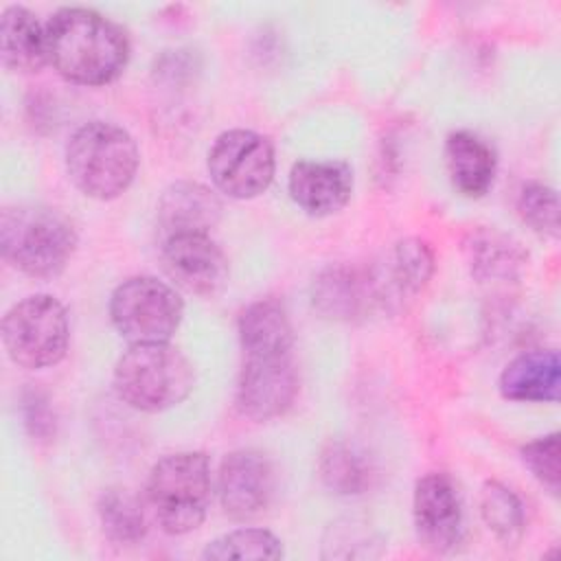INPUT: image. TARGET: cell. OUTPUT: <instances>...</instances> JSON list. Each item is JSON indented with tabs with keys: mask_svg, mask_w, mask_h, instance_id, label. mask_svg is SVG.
<instances>
[{
	"mask_svg": "<svg viewBox=\"0 0 561 561\" xmlns=\"http://www.w3.org/2000/svg\"><path fill=\"white\" fill-rule=\"evenodd\" d=\"M318 473L337 495H357L370 486L373 467L364 451L346 440H329L318 458Z\"/></svg>",
	"mask_w": 561,
	"mask_h": 561,
	"instance_id": "22",
	"label": "cell"
},
{
	"mask_svg": "<svg viewBox=\"0 0 561 561\" xmlns=\"http://www.w3.org/2000/svg\"><path fill=\"white\" fill-rule=\"evenodd\" d=\"M239 342L245 357L291 353L294 331L285 307L274 298L248 305L239 316Z\"/></svg>",
	"mask_w": 561,
	"mask_h": 561,
	"instance_id": "20",
	"label": "cell"
},
{
	"mask_svg": "<svg viewBox=\"0 0 561 561\" xmlns=\"http://www.w3.org/2000/svg\"><path fill=\"white\" fill-rule=\"evenodd\" d=\"M24 419H26V425H28L33 436H37V438L50 436L55 423H53V416H50V410H48L46 401H42L37 394L26 397V401H24Z\"/></svg>",
	"mask_w": 561,
	"mask_h": 561,
	"instance_id": "29",
	"label": "cell"
},
{
	"mask_svg": "<svg viewBox=\"0 0 561 561\" xmlns=\"http://www.w3.org/2000/svg\"><path fill=\"white\" fill-rule=\"evenodd\" d=\"M48 64L70 83L105 85L129 61V37L121 24L85 7H64L46 20Z\"/></svg>",
	"mask_w": 561,
	"mask_h": 561,
	"instance_id": "1",
	"label": "cell"
},
{
	"mask_svg": "<svg viewBox=\"0 0 561 561\" xmlns=\"http://www.w3.org/2000/svg\"><path fill=\"white\" fill-rule=\"evenodd\" d=\"M478 504L486 528L504 546H515L522 539L526 528V513L513 489L497 480H486L480 489Z\"/></svg>",
	"mask_w": 561,
	"mask_h": 561,
	"instance_id": "24",
	"label": "cell"
},
{
	"mask_svg": "<svg viewBox=\"0 0 561 561\" xmlns=\"http://www.w3.org/2000/svg\"><path fill=\"white\" fill-rule=\"evenodd\" d=\"M298 394V373L291 353L245 357L237 381V408L252 421L285 414Z\"/></svg>",
	"mask_w": 561,
	"mask_h": 561,
	"instance_id": "10",
	"label": "cell"
},
{
	"mask_svg": "<svg viewBox=\"0 0 561 561\" xmlns=\"http://www.w3.org/2000/svg\"><path fill=\"white\" fill-rule=\"evenodd\" d=\"M283 546L276 535L263 528H239L213 539L202 559L226 561V559H280Z\"/></svg>",
	"mask_w": 561,
	"mask_h": 561,
	"instance_id": "25",
	"label": "cell"
},
{
	"mask_svg": "<svg viewBox=\"0 0 561 561\" xmlns=\"http://www.w3.org/2000/svg\"><path fill=\"white\" fill-rule=\"evenodd\" d=\"M70 340L66 307L48 294L26 296L2 318V344L9 359L28 370L55 366Z\"/></svg>",
	"mask_w": 561,
	"mask_h": 561,
	"instance_id": "6",
	"label": "cell"
},
{
	"mask_svg": "<svg viewBox=\"0 0 561 561\" xmlns=\"http://www.w3.org/2000/svg\"><path fill=\"white\" fill-rule=\"evenodd\" d=\"M184 316L180 294L153 276L123 280L110 298V318L129 344L169 342Z\"/></svg>",
	"mask_w": 561,
	"mask_h": 561,
	"instance_id": "7",
	"label": "cell"
},
{
	"mask_svg": "<svg viewBox=\"0 0 561 561\" xmlns=\"http://www.w3.org/2000/svg\"><path fill=\"white\" fill-rule=\"evenodd\" d=\"M274 145L252 129L219 134L208 151V175L217 191L232 199H252L274 180Z\"/></svg>",
	"mask_w": 561,
	"mask_h": 561,
	"instance_id": "8",
	"label": "cell"
},
{
	"mask_svg": "<svg viewBox=\"0 0 561 561\" xmlns=\"http://www.w3.org/2000/svg\"><path fill=\"white\" fill-rule=\"evenodd\" d=\"M467 265L480 283H511L524 263V252L515 241L495 230H473L465 241Z\"/></svg>",
	"mask_w": 561,
	"mask_h": 561,
	"instance_id": "21",
	"label": "cell"
},
{
	"mask_svg": "<svg viewBox=\"0 0 561 561\" xmlns=\"http://www.w3.org/2000/svg\"><path fill=\"white\" fill-rule=\"evenodd\" d=\"M289 195L311 217L342 210L353 193V169L342 160H298L289 171Z\"/></svg>",
	"mask_w": 561,
	"mask_h": 561,
	"instance_id": "14",
	"label": "cell"
},
{
	"mask_svg": "<svg viewBox=\"0 0 561 561\" xmlns=\"http://www.w3.org/2000/svg\"><path fill=\"white\" fill-rule=\"evenodd\" d=\"M221 202L208 186L199 182H175L158 202L160 237L206 232L219 224Z\"/></svg>",
	"mask_w": 561,
	"mask_h": 561,
	"instance_id": "16",
	"label": "cell"
},
{
	"mask_svg": "<svg viewBox=\"0 0 561 561\" xmlns=\"http://www.w3.org/2000/svg\"><path fill=\"white\" fill-rule=\"evenodd\" d=\"M311 302L320 316L335 322H355L364 318L377 307L370 272L346 263L324 267L313 278Z\"/></svg>",
	"mask_w": 561,
	"mask_h": 561,
	"instance_id": "15",
	"label": "cell"
},
{
	"mask_svg": "<svg viewBox=\"0 0 561 561\" xmlns=\"http://www.w3.org/2000/svg\"><path fill=\"white\" fill-rule=\"evenodd\" d=\"M519 217L541 237H559V197L541 182H526L517 195Z\"/></svg>",
	"mask_w": 561,
	"mask_h": 561,
	"instance_id": "27",
	"label": "cell"
},
{
	"mask_svg": "<svg viewBox=\"0 0 561 561\" xmlns=\"http://www.w3.org/2000/svg\"><path fill=\"white\" fill-rule=\"evenodd\" d=\"M383 548L381 537L357 519H340L329 526L322 539L324 559H370L379 557Z\"/></svg>",
	"mask_w": 561,
	"mask_h": 561,
	"instance_id": "26",
	"label": "cell"
},
{
	"mask_svg": "<svg viewBox=\"0 0 561 561\" xmlns=\"http://www.w3.org/2000/svg\"><path fill=\"white\" fill-rule=\"evenodd\" d=\"M217 495L230 519L256 517L274 495V467L270 458L256 449L230 451L219 465Z\"/></svg>",
	"mask_w": 561,
	"mask_h": 561,
	"instance_id": "11",
	"label": "cell"
},
{
	"mask_svg": "<svg viewBox=\"0 0 561 561\" xmlns=\"http://www.w3.org/2000/svg\"><path fill=\"white\" fill-rule=\"evenodd\" d=\"M70 219L50 206H7L0 215L2 259L31 278H55L77 250Z\"/></svg>",
	"mask_w": 561,
	"mask_h": 561,
	"instance_id": "2",
	"label": "cell"
},
{
	"mask_svg": "<svg viewBox=\"0 0 561 561\" xmlns=\"http://www.w3.org/2000/svg\"><path fill=\"white\" fill-rule=\"evenodd\" d=\"M412 515L416 537L430 552L445 554L462 541V500L451 476L432 471L419 478L412 497Z\"/></svg>",
	"mask_w": 561,
	"mask_h": 561,
	"instance_id": "9",
	"label": "cell"
},
{
	"mask_svg": "<svg viewBox=\"0 0 561 561\" xmlns=\"http://www.w3.org/2000/svg\"><path fill=\"white\" fill-rule=\"evenodd\" d=\"M522 462L533 478L543 484L550 493L559 491V434L539 436L522 447Z\"/></svg>",
	"mask_w": 561,
	"mask_h": 561,
	"instance_id": "28",
	"label": "cell"
},
{
	"mask_svg": "<svg viewBox=\"0 0 561 561\" xmlns=\"http://www.w3.org/2000/svg\"><path fill=\"white\" fill-rule=\"evenodd\" d=\"M136 140L105 121L81 125L66 145L70 182L92 199H114L129 188L138 171Z\"/></svg>",
	"mask_w": 561,
	"mask_h": 561,
	"instance_id": "3",
	"label": "cell"
},
{
	"mask_svg": "<svg viewBox=\"0 0 561 561\" xmlns=\"http://www.w3.org/2000/svg\"><path fill=\"white\" fill-rule=\"evenodd\" d=\"M561 362L552 348L526 351L511 359L500 375V394L508 401H550L559 399Z\"/></svg>",
	"mask_w": 561,
	"mask_h": 561,
	"instance_id": "17",
	"label": "cell"
},
{
	"mask_svg": "<svg viewBox=\"0 0 561 561\" xmlns=\"http://www.w3.org/2000/svg\"><path fill=\"white\" fill-rule=\"evenodd\" d=\"M162 261L171 280L197 296H215L228 280V259L206 232L162 239Z\"/></svg>",
	"mask_w": 561,
	"mask_h": 561,
	"instance_id": "12",
	"label": "cell"
},
{
	"mask_svg": "<svg viewBox=\"0 0 561 561\" xmlns=\"http://www.w3.org/2000/svg\"><path fill=\"white\" fill-rule=\"evenodd\" d=\"M147 502L167 535L195 530L210 502V462L202 451L162 456L147 476Z\"/></svg>",
	"mask_w": 561,
	"mask_h": 561,
	"instance_id": "5",
	"label": "cell"
},
{
	"mask_svg": "<svg viewBox=\"0 0 561 561\" xmlns=\"http://www.w3.org/2000/svg\"><path fill=\"white\" fill-rule=\"evenodd\" d=\"M114 390L140 412H162L182 403L195 383L188 357L169 342L129 344L114 366Z\"/></svg>",
	"mask_w": 561,
	"mask_h": 561,
	"instance_id": "4",
	"label": "cell"
},
{
	"mask_svg": "<svg viewBox=\"0 0 561 561\" xmlns=\"http://www.w3.org/2000/svg\"><path fill=\"white\" fill-rule=\"evenodd\" d=\"M375 305L383 309H401L405 300L419 296L434 274V252L416 237L392 245L381 263L370 265Z\"/></svg>",
	"mask_w": 561,
	"mask_h": 561,
	"instance_id": "13",
	"label": "cell"
},
{
	"mask_svg": "<svg viewBox=\"0 0 561 561\" xmlns=\"http://www.w3.org/2000/svg\"><path fill=\"white\" fill-rule=\"evenodd\" d=\"M445 164L454 188L465 197H482L495 180V151L471 131H451L445 140Z\"/></svg>",
	"mask_w": 561,
	"mask_h": 561,
	"instance_id": "19",
	"label": "cell"
},
{
	"mask_svg": "<svg viewBox=\"0 0 561 561\" xmlns=\"http://www.w3.org/2000/svg\"><path fill=\"white\" fill-rule=\"evenodd\" d=\"M96 513L103 535L116 546H134L147 535V519L138 497L121 486L105 489L99 495Z\"/></svg>",
	"mask_w": 561,
	"mask_h": 561,
	"instance_id": "23",
	"label": "cell"
},
{
	"mask_svg": "<svg viewBox=\"0 0 561 561\" xmlns=\"http://www.w3.org/2000/svg\"><path fill=\"white\" fill-rule=\"evenodd\" d=\"M0 59L11 72H39L48 64L46 22L24 7H9L0 20Z\"/></svg>",
	"mask_w": 561,
	"mask_h": 561,
	"instance_id": "18",
	"label": "cell"
}]
</instances>
